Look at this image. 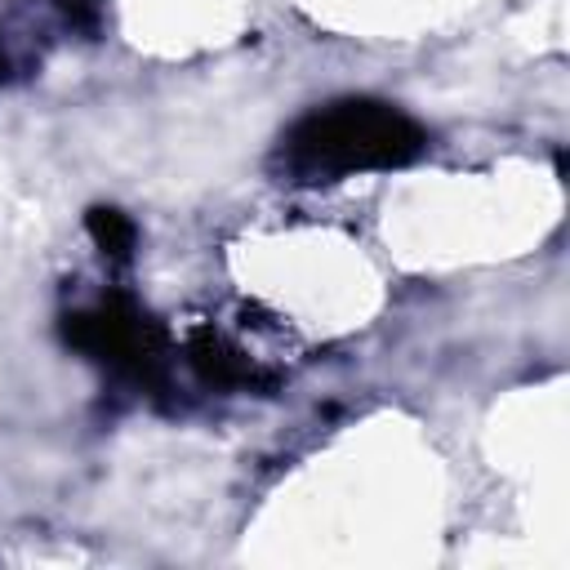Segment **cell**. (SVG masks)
Wrapping results in <instances>:
<instances>
[{"label": "cell", "instance_id": "7a4b0ae2", "mask_svg": "<svg viewBox=\"0 0 570 570\" xmlns=\"http://www.w3.org/2000/svg\"><path fill=\"white\" fill-rule=\"evenodd\" d=\"M67 338L138 383H147L160 370V330L125 298H107L89 312L67 316Z\"/></svg>", "mask_w": 570, "mask_h": 570}, {"label": "cell", "instance_id": "3957f363", "mask_svg": "<svg viewBox=\"0 0 570 570\" xmlns=\"http://www.w3.org/2000/svg\"><path fill=\"white\" fill-rule=\"evenodd\" d=\"M89 232H94V240L102 245V254H116V258H125L129 245H134V227H129V218L116 214V209H89Z\"/></svg>", "mask_w": 570, "mask_h": 570}, {"label": "cell", "instance_id": "6da1fadb", "mask_svg": "<svg viewBox=\"0 0 570 570\" xmlns=\"http://www.w3.org/2000/svg\"><path fill=\"white\" fill-rule=\"evenodd\" d=\"M423 129L405 111L370 98H343L307 111L281 138V160L298 183H334L361 169L405 165L423 151Z\"/></svg>", "mask_w": 570, "mask_h": 570}]
</instances>
